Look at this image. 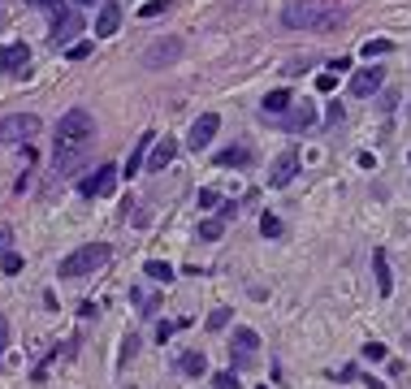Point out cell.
<instances>
[{
  "instance_id": "6da1fadb",
  "label": "cell",
  "mask_w": 411,
  "mask_h": 389,
  "mask_svg": "<svg viewBox=\"0 0 411 389\" xmlns=\"http://www.w3.org/2000/svg\"><path fill=\"white\" fill-rule=\"evenodd\" d=\"M282 22L290 30H334L342 22V13L338 9H321V5H286Z\"/></svg>"
},
{
  "instance_id": "7a4b0ae2",
  "label": "cell",
  "mask_w": 411,
  "mask_h": 389,
  "mask_svg": "<svg viewBox=\"0 0 411 389\" xmlns=\"http://www.w3.org/2000/svg\"><path fill=\"white\" fill-rule=\"evenodd\" d=\"M108 255H113L108 242H87V247H78L74 255H65L57 272H61L65 281H70V277H87V272H95V268L108 264Z\"/></svg>"
},
{
  "instance_id": "3957f363",
  "label": "cell",
  "mask_w": 411,
  "mask_h": 389,
  "mask_svg": "<svg viewBox=\"0 0 411 389\" xmlns=\"http://www.w3.org/2000/svg\"><path fill=\"white\" fill-rule=\"evenodd\" d=\"M91 134H95L91 108H70V112L57 121V139H61V143H91Z\"/></svg>"
},
{
  "instance_id": "277c9868",
  "label": "cell",
  "mask_w": 411,
  "mask_h": 389,
  "mask_svg": "<svg viewBox=\"0 0 411 389\" xmlns=\"http://www.w3.org/2000/svg\"><path fill=\"white\" fill-rule=\"evenodd\" d=\"M35 134H39L35 112H9V117H0V143H5V148H18V143L35 139Z\"/></svg>"
},
{
  "instance_id": "5b68a950",
  "label": "cell",
  "mask_w": 411,
  "mask_h": 389,
  "mask_svg": "<svg viewBox=\"0 0 411 389\" xmlns=\"http://www.w3.org/2000/svg\"><path fill=\"white\" fill-rule=\"evenodd\" d=\"M87 156H91V143H61V139H57V152H52V169H57V177L78 173L82 165H87Z\"/></svg>"
},
{
  "instance_id": "8992f818",
  "label": "cell",
  "mask_w": 411,
  "mask_h": 389,
  "mask_svg": "<svg viewBox=\"0 0 411 389\" xmlns=\"http://www.w3.org/2000/svg\"><path fill=\"white\" fill-rule=\"evenodd\" d=\"M82 30V18H78V9H70V5H57L52 9V43L61 48V43H70L74 35Z\"/></svg>"
},
{
  "instance_id": "52a82bcc",
  "label": "cell",
  "mask_w": 411,
  "mask_h": 389,
  "mask_svg": "<svg viewBox=\"0 0 411 389\" xmlns=\"http://www.w3.org/2000/svg\"><path fill=\"white\" fill-rule=\"evenodd\" d=\"M113 186H117V169H113V165H100L91 177H82V182H78V190L87 194V199H104Z\"/></svg>"
},
{
  "instance_id": "ba28073f",
  "label": "cell",
  "mask_w": 411,
  "mask_h": 389,
  "mask_svg": "<svg viewBox=\"0 0 411 389\" xmlns=\"http://www.w3.org/2000/svg\"><path fill=\"white\" fill-rule=\"evenodd\" d=\"M178 57H182V39H156L152 48H147V52H143V65H147V70H160V65H173Z\"/></svg>"
},
{
  "instance_id": "9c48e42d",
  "label": "cell",
  "mask_w": 411,
  "mask_h": 389,
  "mask_svg": "<svg viewBox=\"0 0 411 389\" xmlns=\"http://www.w3.org/2000/svg\"><path fill=\"white\" fill-rule=\"evenodd\" d=\"M381 83H385V70H381V65H364V70L351 78V95H355V100H368V95L381 91Z\"/></svg>"
},
{
  "instance_id": "30bf717a",
  "label": "cell",
  "mask_w": 411,
  "mask_h": 389,
  "mask_svg": "<svg viewBox=\"0 0 411 389\" xmlns=\"http://www.w3.org/2000/svg\"><path fill=\"white\" fill-rule=\"evenodd\" d=\"M294 173H299V152H282V156H277L273 160V169H269V186L273 190H282V186H290L294 182Z\"/></svg>"
},
{
  "instance_id": "8fae6325",
  "label": "cell",
  "mask_w": 411,
  "mask_h": 389,
  "mask_svg": "<svg viewBox=\"0 0 411 389\" xmlns=\"http://www.w3.org/2000/svg\"><path fill=\"white\" fill-rule=\"evenodd\" d=\"M277 121H282V126L290 130V134H299V130H312V126H316L321 117H316V104H312V100H303V104H290V112H282Z\"/></svg>"
},
{
  "instance_id": "7c38bea8",
  "label": "cell",
  "mask_w": 411,
  "mask_h": 389,
  "mask_svg": "<svg viewBox=\"0 0 411 389\" xmlns=\"http://www.w3.org/2000/svg\"><path fill=\"white\" fill-rule=\"evenodd\" d=\"M256 350H260L256 329H234V346H229L234 363H238V368H251V363H256Z\"/></svg>"
},
{
  "instance_id": "4fadbf2b",
  "label": "cell",
  "mask_w": 411,
  "mask_h": 389,
  "mask_svg": "<svg viewBox=\"0 0 411 389\" xmlns=\"http://www.w3.org/2000/svg\"><path fill=\"white\" fill-rule=\"evenodd\" d=\"M217 130H221V117L217 112H204L200 121L191 126V134H187V148H195V152H204L212 139H217Z\"/></svg>"
},
{
  "instance_id": "5bb4252c",
  "label": "cell",
  "mask_w": 411,
  "mask_h": 389,
  "mask_svg": "<svg viewBox=\"0 0 411 389\" xmlns=\"http://www.w3.org/2000/svg\"><path fill=\"white\" fill-rule=\"evenodd\" d=\"M117 26H122V5H117V0H104L100 18H95V39H113Z\"/></svg>"
},
{
  "instance_id": "9a60e30c",
  "label": "cell",
  "mask_w": 411,
  "mask_h": 389,
  "mask_svg": "<svg viewBox=\"0 0 411 389\" xmlns=\"http://www.w3.org/2000/svg\"><path fill=\"white\" fill-rule=\"evenodd\" d=\"M30 65V48L26 43H5L0 48V74H22Z\"/></svg>"
},
{
  "instance_id": "2e32d148",
  "label": "cell",
  "mask_w": 411,
  "mask_h": 389,
  "mask_svg": "<svg viewBox=\"0 0 411 389\" xmlns=\"http://www.w3.org/2000/svg\"><path fill=\"white\" fill-rule=\"evenodd\" d=\"M173 156H178V139H169V134H164V139H156V143H152L147 169H152V173H160L164 165H173Z\"/></svg>"
},
{
  "instance_id": "e0dca14e",
  "label": "cell",
  "mask_w": 411,
  "mask_h": 389,
  "mask_svg": "<svg viewBox=\"0 0 411 389\" xmlns=\"http://www.w3.org/2000/svg\"><path fill=\"white\" fill-rule=\"evenodd\" d=\"M372 268H376V295L390 299L394 295V277H390V259H385V247L372 251Z\"/></svg>"
},
{
  "instance_id": "ac0fdd59",
  "label": "cell",
  "mask_w": 411,
  "mask_h": 389,
  "mask_svg": "<svg viewBox=\"0 0 411 389\" xmlns=\"http://www.w3.org/2000/svg\"><path fill=\"white\" fill-rule=\"evenodd\" d=\"M152 143H156V134H152V130H143V134H139V143L130 148V160H126V177H135V173L143 169V156L152 152Z\"/></svg>"
},
{
  "instance_id": "d6986e66",
  "label": "cell",
  "mask_w": 411,
  "mask_h": 389,
  "mask_svg": "<svg viewBox=\"0 0 411 389\" xmlns=\"http://www.w3.org/2000/svg\"><path fill=\"white\" fill-rule=\"evenodd\" d=\"M290 104H294V95H290L286 87H277V91H269V95H265V117H273V121H277V117H282V112H286Z\"/></svg>"
},
{
  "instance_id": "ffe728a7",
  "label": "cell",
  "mask_w": 411,
  "mask_h": 389,
  "mask_svg": "<svg viewBox=\"0 0 411 389\" xmlns=\"http://www.w3.org/2000/svg\"><path fill=\"white\" fill-rule=\"evenodd\" d=\"M178 372H187V377H204V372H208L204 350H182V359H178Z\"/></svg>"
},
{
  "instance_id": "44dd1931",
  "label": "cell",
  "mask_w": 411,
  "mask_h": 389,
  "mask_svg": "<svg viewBox=\"0 0 411 389\" xmlns=\"http://www.w3.org/2000/svg\"><path fill=\"white\" fill-rule=\"evenodd\" d=\"M217 165H234V169L251 165V148H225V152H217Z\"/></svg>"
},
{
  "instance_id": "7402d4cb",
  "label": "cell",
  "mask_w": 411,
  "mask_h": 389,
  "mask_svg": "<svg viewBox=\"0 0 411 389\" xmlns=\"http://www.w3.org/2000/svg\"><path fill=\"white\" fill-rule=\"evenodd\" d=\"M143 272H147L152 281H173V268L164 264V259H147V264H143Z\"/></svg>"
},
{
  "instance_id": "603a6c76",
  "label": "cell",
  "mask_w": 411,
  "mask_h": 389,
  "mask_svg": "<svg viewBox=\"0 0 411 389\" xmlns=\"http://www.w3.org/2000/svg\"><path fill=\"white\" fill-rule=\"evenodd\" d=\"M225 234V217H212V221H200V238L204 242H217Z\"/></svg>"
},
{
  "instance_id": "cb8c5ba5",
  "label": "cell",
  "mask_w": 411,
  "mask_h": 389,
  "mask_svg": "<svg viewBox=\"0 0 411 389\" xmlns=\"http://www.w3.org/2000/svg\"><path fill=\"white\" fill-rule=\"evenodd\" d=\"M0 268H5L9 277H13V272H22V255L18 251H0Z\"/></svg>"
},
{
  "instance_id": "d4e9b609",
  "label": "cell",
  "mask_w": 411,
  "mask_h": 389,
  "mask_svg": "<svg viewBox=\"0 0 411 389\" xmlns=\"http://www.w3.org/2000/svg\"><path fill=\"white\" fill-rule=\"evenodd\" d=\"M65 57H70V61H87V57H91V39L70 43V48H65Z\"/></svg>"
},
{
  "instance_id": "484cf974",
  "label": "cell",
  "mask_w": 411,
  "mask_h": 389,
  "mask_svg": "<svg viewBox=\"0 0 411 389\" xmlns=\"http://www.w3.org/2000/svg\"><path fill=\"white\" fill-rule=\"evenodd\" d=\"M229 316H234V312H229V307H217V312L208 316V329H212V333H221L225 324H229Z\"/></svg>"
},
{
  "instance_id": "4316f807",
  "label": "cell",
  "mask_w": 411,
  "mask_h": 389,
  "mask_svg": "<svg viewBox=\"0 0 411 389\" xmlns=\"http://www.w3.org/2000/svg\"><path fill=\"white\" fill-rule=\"evenodd\" d=\"M260 234H265V238H277V234H282V221H277L273 212H265V217H260Z\"/></svg>"
},
{
  "instance_id": "83f0119b",
  "label": "cell",
  "mask_w": 411,
  "mask_h": 389,
  "mask_svg": "<svg viewBox=\"0 0 411 389\" xmlns=\"http://www.w3.org/2000/svg\"><path fill=\"white\" fill-rule=\"evenodd\" d=\"M359 355H364V359H368V363H385V355H390V350H385L381 342H368V346H364V350H359Z\"/></svg>"
},
{
  "instance_id": "f1b7e54d",
  "label": "cell",
  "mask_w": 411,
  "mask_h": 389,
  "mask_svg": "<svg viewBox=\"0 0 411 389\" xmlns=\"http://www.w3.org/2000/svg\"><path fill=\"white\" fill-rule=\"evenodd\" d=\"M212 389H238V377L234 372H217V377H212Z\"/></svg>"
},
{
  "instance_id": "f546056e",
  "label": "cell",
  "mask_w": 411,
  "mask_h": 389,
  "mask_svg": "<svg viewBox=\"0 0 411 389\" xmlns=\"http://www.w3.org/2000/svg\"><path fill=\"white\" fill-rule=\"evenodd\" d=\"M164 9H169V0H147V5H143L139 13H143V18H160Z\"/></svg>"
},
{
  "instance_id": "4dcf8cb0",
  "label": "cell",
  "mask_w": 411,
  "mask_h": 389,
  "mask_svg": "<svg viewBox=\"0 0 411 389\" xmlns=\"http://www.w3.org/2000/svg\"><path fill=\"white\" fill-rule=\"evenodd\" d=\"M178 329H182V320H178V324H169V320H164V324H156V337H160V342H169V337H173Z\"/></svg>"
},
{
  "instance_id": "1f68e13d",
  "label": "cell",
  "mask_w": 411,
  "mask_h": 389,
  "mask_svg": "<svg viewBox=\"0 0 411 389\" xmlns=\"http://www.w3.org/2000/svg\"><path fill=\"white\" fill-rule=\"evenodd\" d=\"M5 350H9V320L0 316V359H5Z\"/></svg>"
},
{
  "instance_id": "d6a6232c",
  "label": "cell",
  "mask_w": 411,
  "mask_h": 389,
  "mask_svg": "<svg viewBox=\"0 0 411 389\" xmlns=\"http://www.w3.org/2000/svg\"><path fill=\"white\" fill-rule=\"evenodd\" d=\"M364 52H368V57H372V52H390V39H368Z\"/></svg>"
},
{
  "instance_id": "836d02e7",
  "label": "cell",
  "mask_w": 411,
  "mask_h": 389,
  "mask_svg": "<svg viewBox=\"0 0 411 389\" xmlns=\"http://www.w3.org/2000/svg\"><path fill=\"white\" fill-rule=\"evenodd\" d=\"M200 208H221V199H217V190H200Z\"/></svg>"
},
{
  "instance_id": "e575fe53",
  "label": "cell",
  "mask_w": 411,
  "mask_h": 389,
  "mask_svg": "<svg viewBox=\"0 0 411 389\" xmlns=\"http://www.w3.org/2000/svg\"><path fill=\"white\" fill-rule=\"evenodd\" d=\"M26 5H30V9H44V13H52V9H57V0H26Z\"/></svg>"
},
{
  "instance_id": "d590c367",
  "label": "cell",
  "mask_w": 411,
  "mask_h": 389,
  "mask_svg": "<svg viewBox=\"0 0 411 389\" xmlns=\"http://www.w3.org/2000/svg\"><path fill=\"white\" fill-rule=\"evenodd\" d=\"M9 247V225H0V251Z\"/></svg>"
},
{
  "instance_id": "8d00e7d4",
  "label": "cell",
  "mask_w": 411,
  "mask_h": 389,
  "mask_svg": "<svg viewBox=\"0 0 411 389\" xmlns=\"http://www.w3.org/2000/svg\"><path fill=\"white\" fill-rule=\"evenodd\" d=\"M74 5H95V0H74Z\"/></svg>"
},
{
  "instance_id": "74e56055",
  "label": "cell",
  "mask_w": 411,
  "mask_h": 389,
  "mask_svg": "<svg viewBox=\"0 0 411 389\" xmlns=\"http://www.w3.org/2000/svg\"><path fill=\"white\" fill-rule=\"evenodd\" d=\"M407 346H411V333H407Z\"/></svg>"
}]
</instances>
